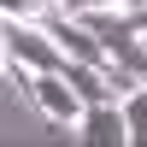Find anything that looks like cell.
Returning <instances> with one entry per match:
<instances>
[{"mask_svg":"<svg viewBox=\"0 0 147 147\" xmlns=\"http://www.w3.org/2000/svg\"><path fill=\"white\" fill-rule=\"evenodd\" d=\"M6 65H12V82L18 88H30V77L35 71H65L71 65V53L53 41V30L47 24H30V18H6Z\"/></svg>","mask_w":147,"mask_h":147,"instance_id":"1","label":"cell"},{"mask_svg":"<svg viewBox=\"0 0 147 147\" xmlns=\"http://www.w3.org/2000/svg\"><path fill=\"white\" fill-rule=\"evenodd\" d=\"M24 94H30L35 112H41L47 124H59V129H77V124H82V112H88V100L77 94V82H71L65 71H35Z\"/></svg>","mask_w":147,"mask_h":147,"instance_id":"2","label":"cell"},{"mask_svg":"<svg viewBox=\"0 0 147 147\" xmlns=\"http://www.w3.org/2000/svg\"><path fill=\"white\" fill-rule=\"evenodd\" d=\"M82 147H129V124H124V100H94L82 112V124L71 129Z\"/></svg>","mask_w":147,"mask_h":147,"instance_id":"3","label":"cell"},{"mask_svg":"<svg viewBox=\"0 0 147 147\" xmlns=\"http://www.w3.org/2000/svg\"><path fill=\"white\" fill-rule=\"evenodd\" d=\"M124 124H129V147H147V82L124 94Z\"/></svg>","mask_w":147,"mask_h":147,"instance_id":"4","label":"cell"},{"mask_svg":"<svg viewBox=\"0 0 147 147\" xmlns=\"http://www.w3.org/2000/svg\"><path fill=\"white\" fill-rule=\"evenodd\" d=\"M0 6H6V18H30V24L47 18V0H0Z\"/></svg>","mask_w":147,"mask_h":147,"instance_id":"5","label":"cell"}]
</instances>
